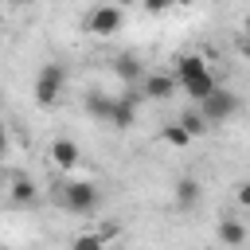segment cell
<instances>
[{
  "mask_svg": "<svg viewBox=\"0 0 250 250\" xmlns=\"http://www.w3.org/2000/svg\"><path fill=\"white\" fill-rule=\"evenodd\" d=\"M238 203H242V207L250 203V188H246V184H238Z\"/></svg>",
  "mask_w": 250,
  "mask_h": 250,
  "instance_id": "obj_20",
  "label": "cell"
},
{
  "mask_svg": "<svg viewBox=\"0 0 250 250\" xmlns=\"http://www.w3.org/2000/svg\"><path fill=\"white\" fill-rule=\"evenodd\" d=\"M70 250H105V238L98 230H82V234H74Z\"/></svg>",
  "mask_w": 250,
  "mask_h": 250,
  "instance_id": "obj_17",
  "label": "cell"
},
{
  "mask_svg": "<svg viewBox=\"0 0 250 250\" xmlns=\"http://www.w3.org/2000/svg\"><path fill=\"white\" fill-rule=\"evenodd\" d=\"M86 113L90 117H98V121H109V109H113V98H105V94H86Z\"/></svg>",
  "mask_w": 250,
  "mask_h": 250,
  "instance_id": "obj_15",
  "label": "cell"
},
{
  "mask_svg": "<svg viewBox=\"0 0 250 250\" xmlns=\"http://www.w3.org/2000/svg\"><path fill=\"white\" fill-rule=\"evenodd\" d=\"M137 102H141V90L129 86L121 98H113V109H109V121H105V125H113V129H133V125H137Z\"/></svg>",
  "mask_w": 250,
  "mask_h": 250,
  "instance_id": "obj_5",
  "label": "cell"
},
{
  "mask_svg": "<svg viewBox=\"0 0 250 250\" xmlns=\"http://www.w3.org/2000/svg\"><path fill=\"white\" fill-rule=\"evenodd\" d=\"M4 152H8V125L0 121V156H4Z\"/></svg>",
  "mask_w": 250,
  "mask_h": 250,
  "instance_id": "obj_19",
  "label": "cell"
},
{
  "mask_svg": "<svg viewBox=\"0 0 250 250\" xmlns=\"http://www.w3.org/2000/svg\"><path fill=\"white\" fill-rule=\"evenodd\" d=\"M219 242L242 246V242H246V223H242V219H219Z\"/></svg>",
  "mask_w": 250,
  "mask_h": 250,
  "instance_id": "obj_12",
  "label": "cell"
},
{
  "mask_svg": "<svg viewBox=\"0 0 250 250\" xmlns=\"http://www.w3.org/2000/svg\"><path fill=\"white\" fill-rule=\"evenodd\" d=\"M121 8L117 4H98V8H90L86 12V31L90 35H98V39H109L113 31H121Z\"/></svg>",
  "mask_w": 250,
  "mask_h": 250,
  "instance_id": "obj_4",
  "label": "cell"
},
{
  "mask_svg": "<svg viewBox=\"0 0 250 250\" xmlns=\"http://www.w3.org/2000/svg\"><path fill=\"white\" fill-rule=\"evenodd\" d=\"M195 203H199V180L184 176V180L176 184V207H180V211H191Z\"/></svg>",
  "mask_w": 250,
  "mask_h": 250,
  "instance_id": "obj_11",
  "label": "cell"
},
{
  "mask_svg": "<svg viewBox=\"0 0 250 250\" xmlns=\"http://www.w3.org/2000/svg\"><path fill=\"white\" fill-rule=\"evenodd\" d=\"M172 4H184V8H188V4H195V0H172Z\"/></svg>",
  "mask_w": 250,
  "mask_h": 250,
  "instance_id": "obj_21",
  "label": "cell"
},
{
  "mask_svg": "<svg viewBox=\"0 0 250 250\" xmlns=\"http://www.w3.org/2000/svg\"><path fill=\"white\" fill-rule=\"evenodd\" d=\"M113 74H117L125 86H133V82L141 78V62H137L133 55H117V59H113Z\"/></svg>",
  "mask_w": 250,
  "mask_h": 250,
  "instance_id": "obj_13",
  "label": "cell"
},
{
  "mask_svg": "<svg viewBox=\"0 0 250 250\" xmlns=\"http://www.w3.org/2000/svg\"><path fill=\"white\" fill-rule=\"evenodd\" d=\"M47 156H51V164H55V168H62V172H70V168L82 160V152H78V145H74L70 137H59V141H51Z\"/></svg>",
  "mask_w": 250,
  "mask_h": 250,
  "instance_id": "obj_7",
  "label": "cell"
},
{
  "mask_svg": "<svg viewBox=\"0 0 250 250\" xmlns=\"http://www.w3.org/2000/svg\"><path fill=\"white\" fill-rule=\"evenodd\" d=\"M39 199V191H35V184H31V176H23V172H16L12 180H8V203L12 207H31Z\"/></svg>",
  "mask_w": 250,
  "mask_h": 250,
  "instance_id": "obj_8",
  "label": "cell"
},
{
  "mask_svg": "<svg viewBox=\"0 0 250 250\" xmlns=\"http://www.w3.org/2000/svg\"><path fill=\"white\" fill-rule=\"evenodd\" d=\"M98 188L90 184V180H66L62 188H59V203L70 211V215H90L94 207H98Z\"/></svg>",
  "mask_w": 250,
  "mask_h": 250,
  "instance_id": "obj_3",
  "label": "cell"
},
{
  "mask_svg": "<svg viewBox=\"0 0 250 250\" xmlns=\"http://www.w3.org/2000/svg\"><path fill=\"white\" fill-rule=\"evenodd\" d=\"M180 125L188 129V137H191V141H195V137H203V133L211 129V125L199 117V109H184V113H180Z\"/></svg>",
  "mask_w": 250,
  "mask_h": 250,
  "instance_id": "obj_16",
  "label": "cell"
},
{
  "mask_svg": "<svg viewBox=\"0 0 250 250\" xmlns=\"http://www.w3.org/2000/svg\"><path fill=\"white\" fill-rule=\"evenodd\" d=\"M215 86H219V78H215V74H211V66H207V70H199V74L184 78V82H180L176 90H184V94H188L191 102H203V98H207V94H211Z\"/></svg>",
  "mask_w": 250,
  "mask_h": 250,
  "instance_id": "obj_9",
  "label": "cell"
},
{
  "mask_svg": "<svg viewBox=\"0 0 250 250\" xmlns=\"http://www.w3.org/2000/svg\"><path fill=\"white\" fill-rule=\"evenodd\" d=\"M160 141H164L168 148H188V145H191V137H188V129H184L180 121H168V125L160 129Z\"/></svg>",
  "mask_w": 250,
  "mask_h": 250,
  "instance_id": "obj_14",
  "label": "cell"
},
{
  "mask_svg": "<svg viewBox=\"0 0 250 250\" xmlns=\"http://www.w3.org/2000/svg\"><path fill=\"white\" fill-rule=\"evenodd\" d=\"M176 94V78L172 70H152L141 78V98H152V102H168Z\"/></svg>",
  "mask_w": 250,
  "mask_h": 250,
  "instance_id": "obj_6",
  "label": "cell"
},
{
  "mask_svg": "<svg viewBox=\"0 0 250 250\" xmlns=\"http://www.w3.org/2000/svg\"><path fill=\"white\" fill-rule=\"evenodd\" d=\"M238 109H242V98H238L230 86H215V90L199 102V117H203L207 125H227Z\"/></svg>",
  "mask_w": 250,
  "mask_h": 250,
  "instance_id": "obj_1",
  "label": "cell"
},
{
  "mask_svg": "<svg viewBox=\"0 0 250 250\" xmlns=\"http://www.w3.org/2000/svg\"><path fill=\"white\" fill-rule=\"evenodd\" d=\"M199 70H207V62H203V55H176V66H172V78H176V86H180L184 78H191V74H199Z\"/></svg>",
  "mask_w": 250,
  "mask_h": 250,
  "instance_id": "obj_10",
  "label": "cell"
},
{
  "mask_svg": "<svg viewBox=\"0 0 250 250\" xmlns=\"http://www.w3.org/2000/svg\"><path fill=\"white\" fill-rule=\"evenodd\" d=\"M141 8H145V12H152V16H160V12L176 8V4H172V0H141Z\"/></svg>",
  "mask_w": 250,
  "mask_h": 250,
  "instance_id": "obj_18",
  "label": "cell"
},
{
  "mask_svg": "<svg viewBox=\"0 0 250 250\" xmlns=\"http://www.w3.org/2000/svg\"><path fill=\"white\" fill-rule=\"evenodd\" d=\"M62 90H66V66H62V62H47V66L35 74V86H31L35 102H39L43 109H51V105L62 98Z\"/></svg>",
  "mask_w": 250,
  "mask_h": 250,
  "instance_id": "obj_2",
  "label": "cell"
}]
</instances>
